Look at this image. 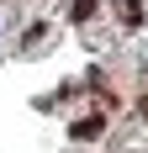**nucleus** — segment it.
Instances as JSON below:
<instances>
[{
	"label": "nucleus",
	"mask_w": 148,
	"mask_h": 153,
	"mask_svg": "<svg viewBox=\"0 0 148 153\" xmlns=\"http://www.w3.org/2000/svg\"><path fill=\"white\" fill-rule=\"evenodd\" d=\"M138 100H143V106H138V111H143V122H148V95H138Z\"/></svg>",
	"instance_id": "obj_3"
},
{
	"label": "nucleus",
	"mask_w": 148,
	"mask_h": 153,
	"mask_svg": "<svg viewBox=\"0 0 148 153\" xmlns=\"http://www.w3.org/2000/svg\"><path fill=\"white\" fill-rule=\"evenodd\" d=\"M95 11H101V0H69V21H95Z\"/></svg>",
	"instance_id": "obj_2"
},
{
	"label": "nucleus",
	"mask_w": 148,
	"mask_h": 153,
	"mask_svg": "<svg viewBox=\"0 0 148 153\" xmlns=\"http://www.w3.org/2000/svg\"><path fill=\"white\" fill-rule=\"evenodd\" d=\"M111 16H117V27L138 32L143 27V0H111Z\"/></svg>",
	"instance_id": "obj_1"
}]
</instances>
